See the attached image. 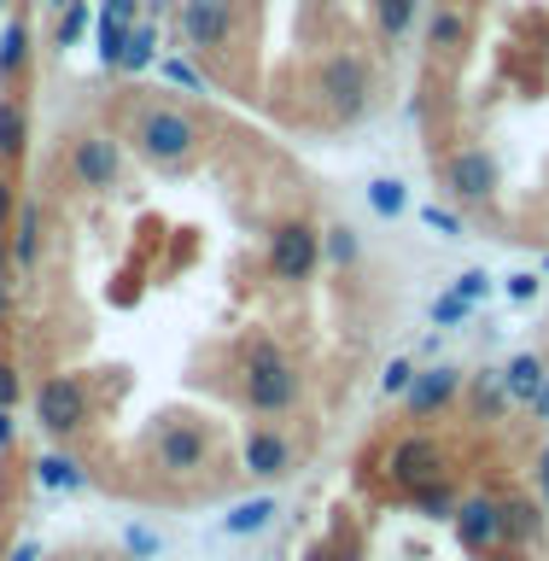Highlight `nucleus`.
Listing matches in <instances>:
<instances>
[{
    "label": "nucleus",
    "mask_w": 549,
    "mask_h": 561,
    "mask_svg": "<svg viewBox=\"0 0 549 561\" xmlns=\"http://www.w3.org/2000/svg\"><path fill=\"white\" fill-rule=\"evenodd\" d=\"M135 147L158 170H182L187 158L199 152V123H193L182 105H152V112H140V123H135Z\"/></svg>",
    "instance_id": "obj_1"
},
{
    "label": "nucleus",
    "mask_w": 549,
    "mask_h": 561,
    "mask_svg": "<svg viewBox=\"0 0 549 561\" xmlns=\"http://www.w3.org/2000/svg\"><path fill=\"white\" fill-rule=\"evenodd\" d=\"M240 386H245V403H252L258 415H287L298 403V368L287 363V351H275L270 340L252 345Z\"/></svg>",
    "instance_id": "obj_2"
},
{
    "label": "nucleus",
    "mask_w": 549,
    "mask_h": 561,
    "mask_svg": "<svg viewBox=\"0 0 549 561\" xmlns=\"http://www.w3.org/2000/svg\"><path fill=\"white\" fill-rule=\"evenodd\" d=\"M263 263H270L275 280H310L316 263H322V228L310 222H275L270 228V245H263Z\"/></svg>",
    "instance_id": "obj_3"
},
{
    "label": "nucleus",
    "mask_w": 549,
    "mask_h": 561,
    "mask_svg": "<svg viewBox=\"0 0 549 561\" xmlns=\"http://www.w3.org/2000/svg\"><path fill=\"white\" fill-rule=\"evenodd\" d=\"M445 187H450L462 205H491V199H497V187H503L497 152H485V147L450 152V158H445Z\"/></svg>",
    "instance_id": "obj_4"
},
{
    "label": "nucleus",
    "mask_w": 549,
    "mask_h": 561,
    "mask_svg": "<svg viewBox=\"0 0 549 561\" xmlns=\"http://www.w3.org/2000/svg\"><path fill=\"white\" fill-rule=\"evenodd\" d=\"M316 88H322V100L333 105V117L351 123L368 105V65L357 53H333V59H322V70H316Z\"/></svg>",
    "instance_id": "obj_5"
},
{
    "label": "nucleus",
    "mask_w": 549,
    "mask_h": 561,
    "mask_svg": "<svg viewBox=\"0 0 549 561\" xmlns=\"http://www.w3.org/2000/svg\"><path fill=\"white\" fill-rule=\"evenodd\" d=\"M35 421H42L47 433H77L82 421H88V392H82V380L77 375H53L42 380V392H35Z\"/></svg>",
    "instance_id": "obj_6"
},
{
    "label": "nucleus",
    "mask_w": 549,
    "mask_h": 561,
    "mask_svg": "<svg viewBox=\"0 0 549 561\" xmlns=\"http://www.w3.org/2000/svg\"><path fill=\"white\" fill-rule=\"evenodd\" d=\"M117 175H123V152H117L112 135H77V140H70V182H77V187L105 193Z\"/></svg>",
    "instance_id": "obj_7"
},
{
    "label": "nucleus",
    "mask_w": 549,
    "mask_h": 561,
    "mask_svg": "<svg viewBox=\"0 0 549 561\" xmlns=\"http://www.w3.org/2000/svg\"><path fill=\"white\" fill-rule=\"evenodd\" d=\"M182 35H187V47H199V53H222L228 35H235V7H228V0H187Z\"/></svg>",
    "instance_id": "obj_8"
},
{
    "label": "nucleus",
    "mask_w": 549,
    "mask_h": 561,
    "mask_svg": "<svg viewBox=\"0 0 549 561\" xmlns=\"http://www.w3.org/2000/svg\"><path fill=\"white\" fill-rule=\"evenodd\" d=\"M210 462V433L193 427V421H175V427L158 433V468L170 473H199Z\"/></svg>",
    "instance_id": "obj_9"
},
{
    "label": "nucleus",
    "mask_w": 549,
    "mask_h": 561,
    "mask_svg": "<svg viewBox=\"0 0 549 561\" xmlns=\"http://www.w3.org/2000/svg\"><path fill=\"white\" fill-rule=\"evenodd\" d=\"M456 538H462V550H497L503 503L497 497H462L456 503Z\"/></svg>",
    "instance_id": "obj_10"
},
{
    "label": "nucleus",
    "mask_w": 549,
    "mask_h": 561,
    "mask_svg": "<svg viewBox=\"0 0 549 561\" xmlns=\"http://www.w3.org/2000/svg\"><path fill=\"white\" fill-rule=\"evenodd\" d=\"M386 468H392V480L403 491H415V485H427V480H445V450H438L433 438H403Z\"/></svg>",
    "instance_id": "obj_11"
},
{
    "label": "nucleus",
    "mask_w": 549,
    "mask_h": 561,
    "mask_svg": "<svg viewBox=\"0 0 549 561\" xmlns=\"http://www.w3.org/2000/svg\"><path fill=\"white\" fill-rule=\"evenodd\" d=\"M287 468H293V445H287V433L258 427L252 438H245V473H258V480H281Z\"/></svg>",
    "instance_id": "obj_12"
},
{
    "label": "nucleus",
    "mask_w": 549,
    "mask_h": 561,
    "mask_svg": "<svg viewBox=\"0 0 549 561\" xmlns=\"http://www.w3.org/2000/svg\"><path fill=\"white\" fill-rule=\"evenodd\" d=\"M456 386H462V375H456V368L415 375V380H410V410H415V415H438V410H445V403L456 398Z\"/></svg>",
    "instance_id": "obj_13"
},
{
    "label": "nucleus",
    "mask_w": 549,
    "mask_h": 561,
    "mask_svg": "<svg viewBox=\"0 0 549 561\" xmlns=\"http://www.w3.org/2000/svg\"><path fill=\"white\" fill-rule=\"evenodd\" d=\"M427 47L438 53V59L462 53V47H468V12H462V7H438L433 24H427Z\"/></svg>",
    "instance_id": "obj_14"
},
{
    "label": "nucleus",
    "mask_w": 549,
    "mask_h": 561,
    "mask_svg": "<svg viewBox=\"0 0 549 561\" xmlns=\"http://www.w3.org/2000/svg\"><path fill=\"white\" fill-rule=\"evenodd\" d=\"M35 252H42V205H18V222H12V263H18V270H35Z\"/></svg>",
    "instance_id": "obj_15"
},
{
    "label": "nucleus",
    "mask_w": 549,
    "mask_h": 561,
    "mask_svg": "<svg viewBox=\"0 0 549 561\" xmlns=\"http://www.w3.org/2000/svg\"><path fill=\"white\" fill-rule=\"evenodd\" d=\"M544 380H549V375H544V357H533V351H521V357L508 363V375H503V386H508L521 403H533Z\"/></svg>",
    "instance_id": "obj_16"
},
{
    "label": "nucleus",
    "mask_w": 549,
    "mask_h": 561,
    "mask_svg": "<svg viewBox=\"0 0 549 561\" xmlns=\"http://www.w3.org/2000/svg\"><path fill=\"white\" fill-rule=\"evenodd\" d=\"M24 140H30V117L18 100H0V158H24Z\"/></svg>",
    "instance_id": "obj_17"
},
{
    "label": "nucleus",
    "mask_w": 549,
    "mask_h": 561,
    "mask_svg": "<svg viewBox=\"0 0 549 561\" xmlns=\"http://www.w3.org/2000/svg\"><path fill=\"white\" fill-rule=\"evenodd\" d=\"M415 12H421V0H375V24H380V35H386V42H398V35H410Z\"/></svg>",
    "instance_id": "obj_18"
},
{
    "label": "nucleus",
    "mask_w": 549,
    "mask_h": 561,
    "mask_svg": "<svg viewBox=\"0 0 549 561\" xmlns=\"http://www.w3.org/2000/svg\"><path fill=\"white\" fill-rule=\"evenodd\" d=\"M503 533L521 538V543H533V538L544 533V515H538L526 497H508V503H503Z\"/></svg>",
    "instance_id": "obj_19"
},
{
    "label": "nucleus",
    "mask_w": 549,
    "mask_h": 561,
    "mask_svg": "<svg viewBox=\"0 0 549 561\" xmlns=\"http://www.w3.org/2000/svg\"><path fill=\"white\" fill-rule=\"evenodd\" d=\"M24 59H30V30L7 24V35H0V82H12L18 70H24Z\"/></svg>",
    "instance_id": "obj_20"
},
{
    "label": "nucleus",
    "mask_w": 549,
    "mask_h": 561,
    "mask_svg": "<svg viewBox=\"0 0 549 561\" xmlns=\"http://www.w3.org/2000/svg\"><path fill=\"white\" fill-rule=\"evenodd\" d=\"M368 205L380 210V217H403V205H410V193H403L398 175H380V182H368Z\"/></svg>",
    "instance_id": "obj_21"
},
{
    "label": "nucleus",
    "mask_w": 549,
    "mask_h": 561,
    "mask_svg": "<svg viewBox=\"0 0 549 561\" xmlns=\"http://www.w3.org/2000/svg\"><path fill=\"white\" fill-rule=\"evenodd\" d=\"M410 497H415V508H421V515H456V491H450L445 480H427V485H415Z\"/></svg>",
    "instance_id": "obj_22"
},
{
    "label": "nucleus",
    "mask_w": 549,
    "mask_h": 561,
    "mask_svg": "<svg viewBox=\"0 0 549 561\" xmlns=\"http://www.w3.org/2000/svg\"><path fill=\"white\" fill-rule=\"evenodd\" d=\"M117 65H123V70H147V65H152V24H135V30H129V42H123Z\"/></svg>",
    "instance_id": "obj_23"
},
{
    "label": "nucleus",
    "mask_w": 549,
    "mask_h": 561,
    "mask_svg": "<svg viewBox=\"0 0 549 561\" xmlns=\"http://www.w3.org/2000/svg\"><path fill=\"white\" fill-rule=\"evenodd\" d=\"M270 515H275V503L270 497H252V503H240L235 515H228V533H258Z\"/></svg>",
    "instance_id": "obj_24"
},
{
    "label": "nucleus",
    "mask_w": 549,
    "mask_h": 561,
    "mask_svg": "<svg viewBox=\"0 0 549 561\" xmlns=\"http://www.w3.org/2000/svg\"><path fill=\"white\" fill-rule=\"evenodd\" d=\"M82 30H88V0H70V7H65V18H59V30H53V42H59V47H70Z\"/></svg>",
    "instance_id": "obj_25"
},
{
    "label": "nucleus",
    "mask_w": 549,
    "mask_h": 561,
    "mask_svg": "<svg viewBox=\"0 0 549 561\" xmlns=\"http://www.w3.org/2000/svg\"><path fill=\"white\" fill-rule=\"evenodd\" d=\"M322 257L357 263V234H351V228H328V234H322Z\"/></svg>",
    "instance_id": "obj_26"
},
{
    "label": "nucleus",
    "mask_w": 549,
    "mask_h": 561,
    "mask_svg": "<svg viewBox=\"0 0 549 561\" xmlns=\"http://www.w3.org/2000/svg\"><path fill=\"white\" fill-rule=\"evenodd\" d=\"M35 480H42V485H77V468H70L65 462V456H42V462H35Z\"/></svg>",
    "instance_id": "obj_27"
},
{
    "label": "nucleus",
    "mask_w": 549,
    "mask_h": 561,
    "mask_svg": "<svg viewBox=\"0 0 549 561\" xmlns=\"http://www.w3.org/2000/svg\"><path fill=\"white\" fill-rule=\"evenodd\" d=\"M468 310H473V305H468V298L450 287V293L433 305V322H438V328H456V322H468Z\"/></svg>",
    "instance_id": "obj_28"
},
{
    "label": "nucleus",
    "mask_w": 549,
    "mask_h": 561,
    "mask_svg": "<svg viewBox=\"0 0 549 561\" xmlns=\"http://www.w3.org/2000/svg\"><path fill=\"white\" fill-rule=\"evenodd\" d=\"M158 70H164L170 82H182V88H193V94H205V77H199V70H193V65H182V59H164V65H158Z\"/></svg>",
    "instance_id": "obj_29"
},
{
    "label": "nucleus",
    "mask_w": 549,
    "mask_h": 561,
    "mask_svg": "<svg viewBox=\"0 0 549 561\" xmlns=\"http://www.w3.org/2000/svg\"><path fill=\"white\" fill-rule=\"evenodd\" d=\"M485 287H491V275H485V270H468V275H456V293H462L468 305H473V298H485Z\"/></svg>",
    "instance_id": "obj_30"
},
{
    "label": "nucleus",
    "mask_w": 549,
    "mask_h": 561,
    "mask_svg": "<svg viewBox=\"0 0 549 561\" xmlns=\"http://www.w3.org/2000/svg\"><path fill=\"white\" fill-rule=\"evenodd\" d=\"M410 380H415V375H410V363H403V357H398V363L380 375V386H386V392H410Z\"/></svg>",
    "instance_id": "obj_31"
},
{
    "label": "nucleus",
    "mask_w": 549,
    "mask_h": 561,
    "mask_svg": "<svg viewBox=\"0 0 549 561\" xmlns=\"http://www.w3.org/2000/svg\"><path fill=\"white\" fill-rule=\"evenodd\" d=\"M421 222H427V228H438V234H462V222H456L450 210H438V205H433V210H421Z\"/></svg>",
    "instance_id": "obj_32"
},
{
    "label": "nucleus",
    "mask_w": 549,
    "mask_h": 561,
    "mask_svg": "<svg viewBox=\"0 0 549 561\" xmlns=\"http://www.w3.org/2000/svg\"><path fill=\"white\" fill-rule=\"evenodd\" d=\"M12 403H18V368L0 363V410H12Z\"/></svg>",
    "instance_id": "obj_33"
},
{
    "label": "nucleus",
    "mask_w": 549,
    "mask_h": 561,
    "mask_svg": "<svg viewBox=\"0 0 549 561\" xmlns=\"http://www.w3.org/2000/svg\"><path fill=\"white\" fill-rule=\"evenodd\" d=\"M129 550H135V556H152V550H158V538H152V533H140V526H129Z\"/></svg>",
    "instance_id": "obj_34"
},
{
    "label": "nucleus",
    "mask_w": 549,
    "mask_h": 561,
    "mask_svg": "<svg viewBox=\"0 0 549 561\" xmlns=\"http://www.w3.org/2000/svg\"><path fill=\"white\" fill-rule=\"evenodd\" d=\"M508 293H515V298H533V293H538V275H515V280H508Z\"/></svg>",
    "instance_id": "obj_35"
},
{
    "label": "nucleus",
    "mask_w": 549,
    "mask_h": 561,
    "mask_svg": "<svg viewBox=\"0 0 549 561\" xmlns=\"http://www.w3.org/2000/svg\"><path fill=\"white\" fill-rule=\"evenodd\" d=\"M7 222H12V182L0 175V228H7Z\"/></svg>",
    "instance_id": "obj_36"
},
{
    "label": "nucleus",
    "mask_w": 549,
    "mask_h": 561,
    "mask_svg": "<svg viewBox=\"0 0 549 561\" xmlns=\"http://www.w3.org/2000/svg\"><path fill=\"white\" fill-rule=\"evenodd\" d=\"M538 491H544V497H549V450L538 456Z\"/></svg>",
    "instance_id": "obj_37"
},
{
    "label": "nucleus",
    "mask_w": 549,
    "mask_h": 561,
    "mask_svg": "<svg viewBox=\"0 0 549 561\" xmlns=\"http://www.w3.org/2000/svg\"><path fill=\"white\" fill-rule=\"evenodd\" d=\"M35 556H42V550H35V543H18V550H12L7 561H35Z\"/></svg>",
    "instance_id": "obj_38"
},
{
    "label": "nucleus",
    "mask_w": 549,
    "mask_h": 561,
    "mask_svg": "<svg viewBox=\"0 0 549 561\" xmlns=\"http://www.w3.org/2000/svg\"><path fill=\"white\" fill-rule=\"evenodd\" d=\"M0 445H12V410H0Z\"/></svg>",
    "instance_id": "obj_39"
},
{
    "label": "nucleus",
    "mask_w": 549,
    "mask_h": 561,
    "mask_svg": "<svg viewBox=\"0 0 549 561\" xmlns=\"http://www.w3.org/2000/svg\"><path fill=\"white\" fill-rule=\"evenodd\" d=\"M533 403H538V415H549V380L538 386V398H533Z\"/></svg>",
    "instance_id": "obj_40"
},
{
    "label": "nucleus",
    "mask_w": 549,
    "mask_h": 561,
    "mask_svg": "<svg viewBox=\"0 0 549 561\" xmlns=\"http://www.w3.org/2000/svg\"><path fill=\"white\" fill-rule=\"evenodd\" d=\"M310 561H340V556H328V550H316V556H310Z\"/></svg>",
    "instance_id": "obj_41"
},
{
    "label": "nucleus",
    "mask_w": 549,
    "mask_h": 561,
    "mask_svg": "<svg viewBox=\"0 0 549 561\" xmlns=\"http://www.w3.org/2000/svg\"><path fill=\"white\" fill-rule=\"evenodd\" d=\"M47 7H70V0H47Z\"/></svg>",
    "instance_id": "obj_42"
},
{
    "label": "nucleus",
    "mask_w": 549,
    "mask_h": 561,
    "mask_svg": "<svg viewBox=\"0 0 549 561\" xmlns=\"http://www.w3.org/2000/svg\"><path fill=\"white\" fill-rule=\"evenodd\" d=\"M0 7H7V0H0Z\"/></svg>",
    "instance_id": "obj_43"
}]
</instances>
